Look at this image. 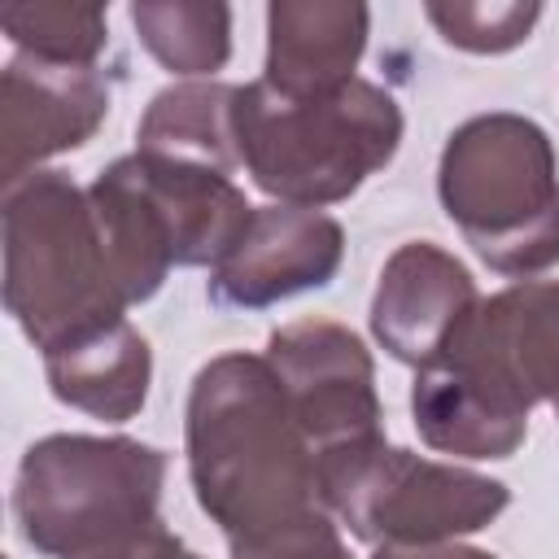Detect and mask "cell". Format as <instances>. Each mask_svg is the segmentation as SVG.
<instances>
[{"mask_svg": "<svg viewBox=\"0 0 559 559\" xmlns=\"http://www.w3.org/2000/svg\"><path fill=\"white\" fill-rule=\"evenodd\" d=\"M183 450L197 507L218 524L231 559L323 511L319 450L262 354H218L188 389Z\"/></svg>", "mask_w": 559, "mask_h": 559, "instance_id": "cell-1", "label": "cell"}, {"mask_svg": "<svg viewBox=\"0 0 559 559\" xmlns=\"http://www.w3.org/2000/svg\"><path fill=\"white\" fill-rule=\"evenodd\" d=\"M402 105L371 79L323 96H284L262 79L236 92L240 170L275 205L349 201L402 144Z\"/></svg>", "mask_w": 559, "mask_h": 559, "instance_id": "cell-2", "label": "cell"}, {"mask_svg": "<svg viewBox=\"0 0 559 559\" xmlns=\"http://www.w3.org/2000/svg\"><path fill=\"white\" fill-rule=\"evenodd\" d=\"M437 197L472 253L511 280L559 266V157L524 114L459 122L437 162Z\"/></svg>", "mask_w": 559, "mask_h": 559, "instance_id": "cell-3", "label": "cell"}, {"mask_svg": "<svg viewBox=\"0 0 559 559\" xmlns=\"http://www.w3.org/2000/svg\"><path fill=\"white\" fill-rule=\"evenodd\" d=\"M87 201L127 306L148 301L175 266H218L253 218L231 175L127 153L109 162Z\"/></svg>", "mask_w": 559, "mask_h": 559, "instance_id": "cell-4", "label": "cell"}, {"mask_svg": "<svg viewBox=\"0 0 559 559\" xmlns=\"http://www.w3.org/2000/svg\"><path fill=\"white\" fill-rule=\"evenodd\" d=\"M4 310L48 354L100 323L127 319L87 188L66 170H35L4 188Z\"/></svg>", "mask_w": 559, "mask_h": 559, "instance_id": "cell-5", "label": "cell"}, {"mask_svg": "<svg viewBox=\"0 0 559 559\" xmlns=\"http://www.w3.org/2000/svg\"><path fill=\"white\" fill-rule=\"evenodd\" d=\"M166 454L135 437L52 432L26 445L13 476V520L31 550L83 559L157 520Z\"/></svg>", "mask_w": 559, "mask_h": 559, "instance_id": "cell-6", "label": "cell"}, {"mask_svg": "<svg viewBox=\"0 0 559 559\" xmlns=\"http://www.w3.org/2000/svg\"><path fill=\"white\" fill-rule=\"evenodd\" d=\"M323 511L367 546H437L489 528L511 489L485 472L424 459L384 437L319 459Z\"/></svg>", "mask_w": 559, "mask_h": 559, "instance_id": "cell-7", "label": "cell"}, {"mask_svg": "<svg viewBox=\"0 0 559 559\" xmlns=\"http://www.w3.org/2000/svg\"><path fill=\"white\" fill-rule=\"evenodd\" d=\"M262 358L280 376L297 424L323 454L384 437L376 362L358 332L336 319H297L266 336Z\"/></svg>", "mask_w": 559, "mask_h": 559, "instance_id": "cell-8", "label": "cell"}, {"mask_svg": "<svg viewBox=\"0 0 559 559\" xmlns=\"http://www.w3.org/2000/svg\"><path fill=\"white\" fill-rule=\"evenodd\" d=\"M493 406L528 419L559 397V280H520L485 297L441 358ZM437 367V362H432Z\"/></svg>", "mask_w": 559, "mask_h": 559, "instance_id": "cell-9", "label": "cell"}, {"mask_svg": "<svg viewBox=\"0 0 559 559\" xmlns=\"http://www.w3.org/2000/svg\"><path fill=\"white\" fill-rule=\"evenodd\" d=\"M345 258V227L323 210L253 205L231 253L210 271L205 297L218 310H266L332 284Z\"/></svg>", "mask_w": 559, "mask_h": 559, "instance_id": "cell-10", "label": "cell"}, {"mask_svg": "<svg viewBox=\"0 0 559 559\" xmlns=\"http://www.w3.org/2000/svg\"><path fill=\"white\" fill-rule=\"evenodd\" d=\"M109 118V83L96 66H57L13 52L0 74V179L35 175L48 157L83 148Z\"/></svg>", "mask_w": 559, "mask_h": 559, "instance_id": "cell-11", "label": "cell"}, {"mask_svg": "<svg viewBox=\"0 0 559 559\" xmlns=\"http://www.w3.org/2000/svg\"><path fill=\"white\" fill-rule=\"evenodd\" d=\"M476 275L432 240H406L389 253L371 297V336L415 371L441 362L480 306Z\"/></svg>", "mask_w": 559, "mask_h": 559, "instance_id": "cell-12", "label": "cell"}, {"mask_svg": "<svg viewBox=\"0 0 559 559\" xmlns=\"http://www.w3.org/2000/svg\"><path fill=\"white\" fill-rule=\"evenodd\" d=\"M371 9L358 0H271L262 83L284 96H323L358 79Z\"/></svg>", "mask_w": 559, "mask_h": 559, "instance_id": "cell-13", "label": "cell"}, {"mask_svg": "<svg viewBox=\"0 0 559 559\" xmlns=\"http://www.w3.org/2000/svg\"><path fill=\"white\" fill-rule=\"evenodd\" d=\"M48 389L61 406L105 424H127L144 411L153 384V349L127 319L100 323L44 354Z\"/></svg>", "mask_w": 559, "mask_h": 559, "instance_id": "cell-14", "label": "cell"}, {"mask_svg": "<svg viewBox=\"0 0 559 559\" xmlns=\"http://www.w3.org/2000/svg\"><path fill=\"white\" fill-rule=\"evenodd\" d=\"M236 92H240L236 83H218V79H188L162 87L135 127V153L236 175L240 170Z\"/></svg>", "mask_w": 559, "mask_h": 559, "instance_id": "cell-15", "label": "cell"}, {"mask_svg": "<svg viewBox=\"0 0 559 559\" xmlns=\"http://www.w3.org/2000/svg\"><path fill=\"white\" fill-rule=\"evenodd\" d=\"M411 419L428 450L454 459H511L528 437V419H515L493 406L445 362L415 371Z\"/></svg>", "mask_w": 559, "mask_h": 559, "instance_id": "cell-16", "label": "cell"}, {"mask_svg": "<svg viewBox=\"0 0 559 559\" xmlns=\"http://www.w3.org/2000/svg\"><path fill=\"white\" fill-rule=\"evenodd\" d=\"M131 26L148 57L188 79H210L231 57V9L227 4H183V0H135Z\"/></svg>", "mask_w": 559, "mask_h": 559, "instance_id": "cell-17", "label": "cell"}, {"mask_svg": "<svg viewBox=\"0 0 559 559\" xmlns=\"http://www.w3.org/2000/svg\"><path fill=\"white\" fill-rule=\"evenodd\" d=\"M0 26L17 52L57 66H96L109 44V17L100 4H9Z\"/></svg>", "mask_w": 559, "mask_h": 559, "instance_id": "cell-18", "label": "cell"}, {"mask_svg": "<svg viewBox=\"0 0 559 559\" xmlns=\"http://www.w3.org/2000/svg\"><path fill=\"white\" fill-rule=\"evenodd\" d=\"M424 17L437 26V35L450 48L498 57L520 48L533 26L542 22V4L533 0H432L424 4Z\"/></svg>", "mask_w": 559, "mask_h": 559, "instance_id": "cell-19", "label": "cell"}, {"mask_svg": "<svg viewBox=\"0 0 559 559\" xmlns=\"http://www.w3.org/2000/svg\"><path fill=\"white\" fill-rule=\"evenodd\" d=\"M245 559H354V555L341 542L336 520L328 511H314V515H306L301 524L284 528L280 537H271L266 546H258Z\"/></svg>", "mask_w": 559, "mask_h": 559, "instance_id": "cell-20", "label": "cell"}, {"mask_svg": "<svg viewBox=\"0 0 559 559\" xmlns=\"http://www.w3.org/2000/svg\"><path fill=\"white\" fill-rule=\"evenodd\" d=\"M83 559H201V555L188 550L170 528L153 524V528H144V533H135V537H122V542H114V546H100V550H92V555H83Z\"/></svg>", "mask_w": 559, "mask_h": 559, "instance_id": "cell-21", "label": "cell"}, {"mask_svg": "<svg viewBox=\"0 0 559 559\" xmlns=\"http://www.w3.org/2000/svg\"><path fill=\"white\" fill-rule=\"evenodd\" d=\"M371 559H498V555L463 542H437V546H376Z\"/></svg>", "mask_w": 559, "mask_h": 559, "instance_id": "cell-22", "label": "cell"}, {"mask_svg": "<svg viewBox=\"0 0 559 559\" xmlns=\"http://www.w3.org/2000/svg\"><path fill=\"white\" fill-rule=\"evenodd\" d=\"M550 406H555V419H559V397H555V402H550Z\"/></svg>", "mask_w": 559, "mask_h": 559, "instance_id": "cell-23", "label": "cell"}]
</instances>
